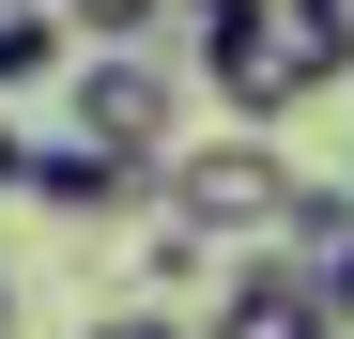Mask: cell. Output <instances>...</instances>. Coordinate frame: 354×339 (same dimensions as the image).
I'll return each instance as SVG.
<instances>
[{"label": "cell", "instance_id": "obj_1", "mask_svg": "<svg viewBox=\"0 0 354 339\" xmlns=\"http://www.w3.org/2000/svg\"><path fill=\"white\" fill-rule=\"evenodd\" d=\"M185 77L231 108V124H292L354 77V0H201L185 16Z\"/></svg>", "mask_w": 354, "mask_h": 339}, {"label": "cell", "instance_id": "obj_2", "mask_svg": "<svg viewBox=\"0 0 354 339\" xmlns=\"http://www.w3.org/2000/svg\"><path fill=\"white\" fill-rule=\"evenodd\" d=\"M292 185H308V170L277 154V124H216V139H185V154L154 170V201L201 216L216 247H277L292 232Z\"/></svg>", "mask_w": 354, "mask_h": 339}, {"label": "cell", "instance_id": "obj_3", "mask_svg": "<svg viewBox=\"0 0 354 339\" xmlns=\"http://www.w3.org/2000/svg\"><path fill=\"white\" fill-rule=\"evenodd\" d=\"M62 124L93 154H124V170H169V154H185V62H169V46H77Z\"/></svg>", "mask_w": 354, "mask_h": 339}, {"label": "cell", "instance_id": "obj_4", "mask_svg": "<svg viewBox=\"0 0 354 339\" xmlns=\"http://www.w3.org/2000/svg\"><path fill=\"white\" fill-rule=\"evenodd\" d=\"M0 201H46V216H139V201H154V170L93 154L77 124H0Z\"/></svg>", "mask_w": 354, "mask_h": 339}, {"label": "cell", "instance_id": "obj_5", "mask_svg": "<svg viewBox=\"0 0 354 339\" xmlns=\"http://www.w3.org/2000/svg\"><path fill=\"white\" fill-rule=\"evenodd\" d=\"M201 339H354V324H339V293H324L292 247H247V262L201 293Z\"/></svg>", "mask_w": 354, "mask_h": 339}, {"label": "cell", "instance_id": "obj_6", "mask_svg": "<svg viewBox=\"0 0 354 339\" xmlns=\"http://www.w3.org/2000/svg\"><path fill=\"white\" fill-rule=\"evenodd\" d=\"M77 77V16L62 0H0V108L16 93H62Z\"/></svg>", "mask_w": 354, "mask_h": 339}, {"label": "cell", "instance_id": "obj_7", "mask_svg": "<svg viewBox=\"0 0 354 339\" xmlns=\"http://www.w3.org/2000/svg\"><path fill=\"white\" fill-rule=\"evenodd\" d=\"M77 16V46H154L169 16H201V0H62Z\"/></svg>", "mask_w": 354, "mask_h": 339}, {"label": "cell", "instance_id": "obj_8", "mask_svg": "<svg viewBox=\"0 0 354 339\" xmlns=\"http://www.w3.org/2000/svg\"><path fill=\"white\" fill-rule=\"evenodd\" d=\"M93 339H201V324L169 309V293H139V309H93Z\"/></svg>", "mask_w": 354, "mask_h": 339}, {"label": "cell", "instance_id": "obj_9", "mask_svg": "<svg viewBox=\"0 0 354 339\" xmlns=\"http://www.w3.org/2000/svg\"><path fill=\"white\" fill-rule=\"evenodd\" d=\"M324 293H339V324H354V247H339V262H324Z\"/></svg>", "mask_w": 354, "mask_h": 339}, {"label": "cell", "instance_id": "obj_10", "mask_svg": "<svg viewBox=\"0 0 354 339\" xmlns=\"http://www.w3.org/2000/svg\"><path fill=\"white\" fill-rule=\"evenodd\" d=\"M0 324H16V277H0Z\"/></svg>", "mask_w": 354, "mask_h": 339}, {"label": "cell", "instance_id": "obj_11", "mask_svg": "<svg viewBox=\"0 0 354 339\" xmlns=\"http://www.w3.org/2000/svg\"><path fill=\"white\" fill-rule=\"evenodd\" d=\"M324 16H339V0H324Z\"/></svg>", "mask_w": 354, "mask_h": 339}]
</instances>
